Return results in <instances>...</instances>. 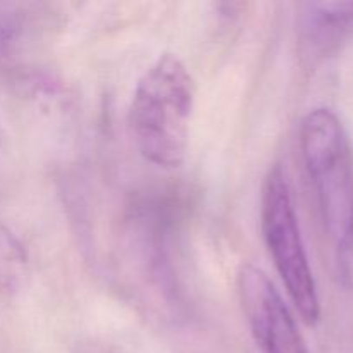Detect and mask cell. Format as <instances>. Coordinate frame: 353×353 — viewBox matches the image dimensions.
Masks as SVG:
<instances>
[{"instance_id":"cell-2","label":"cell","mask_w":353,"mask_h":353,"mask_svg":"<svg viewBox=\"0 0 353 353\" xmlns=\"http://www.w3.org/2000/svg\"><path fill=\"white\" fill-rule=\"evenodd\" d=\"M195 107V79L185 62L164 52L134 88L128 128L141 157L162 169L185 162Z\"/></svg>"},{"instance_id":"cell-8","label":"cell","mask_w":353,"mask_h":353,"mask_svg":"<svg viewBox=\"0 0 353 353\" xmlns=\"http://www.w3.org/2000/svg\"><path fill=\"white\" fill-rule=\"evenodd\" d=\"M0 141H2V134H0Z\"/></svg>"},{"instance_id":"cell-3","label":"cell","mask_w":353,"mask_h":353,"mask_svg":"<svg viewBox=\"0 0 353 353\" xmlns=\"http://www.w3.org/2000/svg\"><path fill=\"white\" fill-rule=\"evenodd\" d=\"M261 231L265 248L300 319L316 326L321 300L307 257L285 169L271 165L261 188Z\"/></svg>"},{"instance_id":"cell-6","label":"cell","mask_w":353,"mask_h":353,"mask_svg":"<svg viewBox=\"0 0 353 353\" xmlns=\"http://www.w3.org/2000/svg\"><path fill=\"white\" fill-rule=\"evenodd\" d=\"M30 276V257L19 238L0 223V295L19 292Z\"/></svg>"},{"instance_id":"cell-1","label":"cell","mask_w":353,"mask_h":353,"mask_svg":"<svg viewBox=\"0 0 353 353\" xmlns=\"http://www.w3.org/2000/svg\"><path fill=\"white\" fill-rule=\"evenodd\" d=\"M300 150L338 269L353 281V145L343 121L316 107L300 124Z\"/></svg>"},{"instance_id":"cell-7","label":"cell","mask_w":353,"mask_h":353,"mask_svg":"<svg viewBox=\"0 0 353 353\" xmlns=\"http://www.w3.org/2000/svg\"><path fill=\"white\" fill-rule=\"evenodd\" d=\"M28 14L19 6L0 3V52L9 50L26 33Z\"/></svg>"},{"instance_id":"cell-5","label":"cell","mask_w":353,"mask_h":353,"mask_svg":"<svg viewBox=\"0 0 353 353\" xmlns=\"http://www.w3.org/2000/svg\"><path fill=\"white\" fill-rule=\"evenodd\" d=\"M353 38V2H305L296 12V47L305 69L340 54Z\"/></svg>"},{"instance_id":"cell-4","label":"cell","mask_w":353,"mask_h":353,"mask_svg":"<svg viewBox=\"0 0 353 353\" xmlns=\"http://www.w3.org/2000/svg\"><path fill=\"white\" fill-rule=\"evenodd\" d=\"M241 312L261 353H309L292 310L262 269L243 264L236 274Z\"/></svg>"}]
</instances>
